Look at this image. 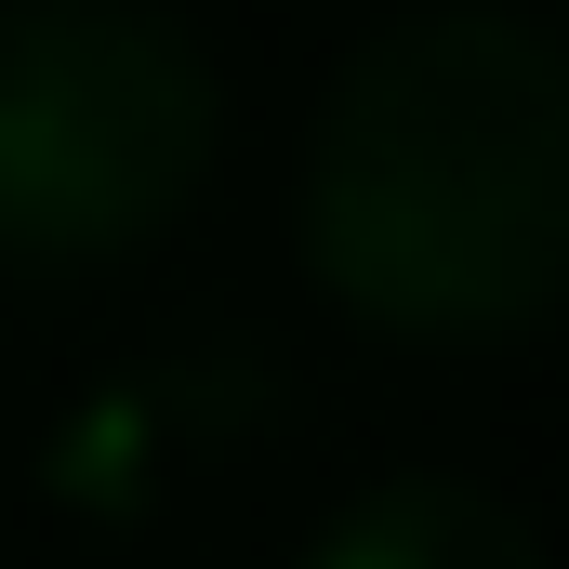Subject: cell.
<instances>
[{"label": "cell", "instance_id": "6da1fadb", "mask_svg": "<svg viewBox=\"0 0 569 569\" xmlns=\"http://www.w3.org/2000/svg\"><path fill=\"white\" fill-rule=\"evenodd\" d=\"M305 252L371 331H530L569 291V40L490 0L358 27L305 120Z\"/></svg>", "mask_w": 569, "mask_h": 569}, {"label": "cell", "instance_id": "7a4b0ae2", "mask_svg": "<svg viewBox=\"0 0 569 569\" xmlns=\"http://www.w3.org/2000/svg\"><path fill=\"white\" fill-rule=\"evenodd\" d=\"M226 146V80L186 13L0 0V252L93 266L159 239Z\"/></svg>", "mask_w": 569, "mask_h": 569}, {"label": "cell", "instance_id": "3957f363", "mask_svg": "<svg viewBox=\"0 0 569 569\" xmlns=\"http://www.w3.org/2000/svg\"><path fill=\"white\" fill-rule=\"evenodd\" d=\"M279 411H291L279 358H252V345H159V358L93 371L40 425V490L67 517H93V530H133V517H172L186 490H212L226 463H252Z\"/></svg>", "mask_w": 569, "mask_h": 569}, {"label": "cell", "instance_id": "277c9868", "mask_svg": "<svg viewBox=\"0 0 569 569\" xmlns=\"http://www.w3.org/2000/svg\"><path fill=\"white\" fill-rule=\"evenodd\" d=\"M291 569H557L543 557V530H530V503H503L490 477H371V490H345L318 530H305V557Z\"/></svg>", "mask_w": 569, "mask_h": 569}]
</instances>
